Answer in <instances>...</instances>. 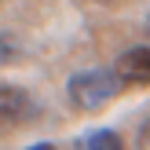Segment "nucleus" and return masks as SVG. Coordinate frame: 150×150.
<instances>
[{
    "label": "nucleus",
    "mask_w": 150,
    "mask_h": 150,
    "mask_svg": "<svg viewBox=\"0 0 150 150\" xmlns=\"http://www.w3.org/2000/svg\"><path fill=\"white\" fill-rule=\"evenodd\" d=\"M81 146H88V150H117L121 146V136L110 132V128H95L88 136H81Z\"/></svg>",
    "instance_id": "obj_4"
},
{
    "label": "nucleus",
    "mask_w": 150,
    "mask_h": 150,
    "mask_svg": "<svg viewBox=\"0 0 150 150\" xmlns=\"http://www.w3.org/2000/svg\"><path fill=\"white\" fill-rule=\"evenodd\" d=\"M146 33H150V11H146Z\"/></svg>",
    "instance_id": "obj_6"
},
{
    "label": "nucleus",
    "mask_w": 150,
    "mask_h": 150,
    "mask_svg": "<svg viewBox=\"0 0 150 150\" xmlns=\"http://www.w3.org/2000/svg\"><path fill=\"white\" fill-rule=\"evenodd\" d=\"M139 143H150V121H146V128L139 132Z\"/></svg>",
    "instance_id": "obj_5"
},
{
    "label": "nucleus",
    "mask_w": 150,
    "mask_h": 150,
    "mask_svg": "<svg viewBox=\"0 0 150 150\" xmlns=\"http://www.w3.org/2000/svg\"><path fill=\"white\" fill-rule=\"evenodd\" d=\"M117 92H121V77L114 70H81L66 84V95L77 110H103Z\"/></svg>",
    "instance_id": "obj_1"
},
{
    "label": "nucleus",
    "mask_w": 150,
    "mask_h": 150,
    "mask_svg": "<svg viewBox=\"0 0 150 150\" xmlns=\"http://www.w3.org/2000/svg\"><path fill=\"white\" fill-rule=\"evenodd\" d=\"M117 77L121 84H150V48H128L117 59Z\"/></svg>",
    "instance_id": "obj_3"
},
{
    "label": "nucleus",
    "mask_w": 150,
    "mask_h": 150,
    "mask_svg": "<svg viewBox=\"0 0 150 150\" xmlns=\"http://www.w3.org/2000/svg\"><path fill=\"white\" fill-rule=\"evenodd\" d=\"M29 114H33V99L26 95V88L0 84V136H7L11 128L26 125Z\"/></svg>",
    "instance_id": "obj_2"
},
{
    "label": "nucleus",
    "mask_w": 150,
    "mask_h": 150,
    "mask_svg": "<svg viewBox=\"0 0 150 150\" xmlns=\"http://www.w3.org/2000/svg\"><path fill=\"white\" fill-rule=\"evenodd\" d=\"M95 4H110V0H95Z\"/></svg>",
    "instance_id": "obj_7"
}]
</instances>
